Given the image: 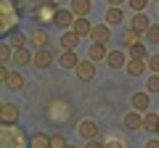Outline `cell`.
<instances>
[{"mask_svg": "<svg viewBox=\"0 0 159 148\" xmlns=\"http://www.w3.org/2000/svg\"><path fill=\"white\" fill-rule=\"evenodd\" d=\"M21 13H19V0H0V32L3 37H8L11 32H16Z\"/></svg>", "mask_w": 159, "mask_h": 148, "instance_id": "1", "label": "cell"}, {"mask_svg": "<svg viewBox=\"0 0 159 148\" xmlns=\"http://www.w3.org/2000/svg\"><path fill=\"white\" fill-rule=\"evenodd\" d=\"M29 137L21 127L16 124H3L0 127V146L3 148H29Z\"/></svg>", "mask_w": 159, "mask_h": 148, "instance_id": "2", "label": "cell"}, {"mask_svg": "<svg viewBox=\"0 0 159 148\" xmlns=\"http://www.w3.org/2000/svg\"><path fill=\"white\" fill-rule=\"evenodd\" d=\"M61 11L58 8L56 0H45V3H40V6L32 8V21H37L40 27H48V24L56 21V13Z\"/></svg>", "mask_w": 159, "mask_h": 148, "instance_id": "3", "label": "cell"}, {"mask_svg": "<svg viewBox=\"0 0 159 148\" xmlns=\"http://www.w3.org/2000/svg\"><path fill=\"white\" fill-rule=\"evenodd\" d=\"M130 106H133V111H141V114H146L148 106H151V93H148V90H138V93H133V95H130Z\"/></svg>", "mask_w": 159, "mask_h": 148, "instance_id": "4", "label": "cell"}, {"mask_svg": "<svg viewBox=\"0 0 159 148\" xmlns=\"http://www.w3.org/2000/svg\"><path fill=\"white\" fill-rule=\"evenodd\" d=\"M77 132L85 137V140H98V135H101V127H98L96 119H82V122H80V127H77Z\"/></svg>", "mask_w": 159, "mask_h": 148, "instance_id": "5", "label": "cell"}, {"mask_svg": "<svg viewBox=\"0 0 159 148\" xmlns=\"http://www.w3.org/2000/svg\"><path fill=\"white\" fill-rule=\"evenodd\" d=\"M0 122L3 124H16L19 122V106L16 103H8V101L0 103Z\"/></svg>", "mask_w": 159, "mask_h": 148, "instance_id": "6", "label": "cell"}, {"mask_svg": "<svg viewBox=\"0 0 159 148\" xmlns=\"http://www.w3.org/2000/svg\"><path fill=\"white\" fill-rule=\"evenodd\" d=\"M74 74H77V80H80V82H90V80H96V61H90V58L80 61V66L74 69Z\"/></svg>", "mask_w": 159, "mask_h": 148, "instance_id": "7", "label": "cell"}, {"mask_svg": "<svg viewBox=\"0 0 159 148\" xmlns=\"http://www.w3.org/2000/svg\"><path fill=\"white\" fill-rule=\"evenodd\" d=\"M27 37H29V42H32L34 50H43V48H48V42H51V34H48V29H43V27L32 29Z\"/></svg>", "mask_w": 159, "mask_h": 148, "instance_id": "8", "label": "cell"}, {"mask_svg": "<svg viewBox=\"0 0 159 148\" xmlns=\"http://www.w3.org/2000/svg\"><path fill=\"white\" fill-rule=\"evenodd\" d=\"M90 42H111V27L106 21L103 24H93V32H90Z\"/></svg>", "mask_w": 159, "mask_h": 148, "instance_id": "9", "label": "cell"}, {"mask_svg": "<svg viewBox=\"0 0 159 148\" xmlns=\"http://www.w3.org/2000/svg\"><path fill=\"white\" fill-rule=\"evenodd\" d=\"M122 127L130 130V132L143 130V114H141V111H127V114L122 116Z\"/></svg>", "mask_w": 159, "mask_h": 148, "instance_id": "10", "label": "cell"}, {"mask_svg": "<svg viewBox=\"0 0 159 148\" xmlns=\"http://www.w3.org/2000/svg\"><path fill=\"white\" fill-rule=\"evenodd\" d=\"M74 19H77V16L72 13V8H66V11L61 8V11L56 13V21H53V24H56L58 29H64V32H69V29L74 27Z\"/></svg>", "mask_w": 159, "mask_h": 148, "instance_id": "11", "label": "cell"}, {"mask_svg": "<svg viewBox=\"0 0 159 148\" xmlns=\"http://www.w3.org/2000/svg\"><path fill=\"white\" fill-rule=\"evenodd\" d=\"M127 61H130V53H125V50H109V56H106V63L111 69L127 66Z\"/></svg>", "mask_w": 159, "mask_h": 148, "instance_id": "12", "label": "cell"}, {"mask_svg": "<svg viewBox=\"0 0 159 148\" xmlns=\"http://www.w3.org/2000/svg\"><path fill=\"white\" fill-rule=\"evenodd\" d=\"M56 63H58V66H64V69H77L80 66L77 50H61V53H58V58H56Z\"/></svg>", "mask_w": 159, "mask_h": 148, "instance_id": "13", "label": "cell"}, {"mask_svg": "<svg viewBox=\"0 0 159 148\" xmlns=\"http://www.w3.org/2000/svg\"><path fill=\"white\" fill-rule=\"evenodd\" d=\"M80 40H82V37H80L74 29H69V32H64V34H61V40H58V42H61V50H77Z\"/></svg>", "mask_w": 159, "mask_h": 148, "instance_id": "14", "label": "cell"}, {"mask_svg": "<svg viewBox=\"0 0 159 148\" xmlns=\"http://www.w3.org/2000/svg\"><path fill=\"white\" fill-rule=\"evenodd\" d=\"M106 56H109V50L103 42H90L88 45V58L90 61H106Z\"/></svg>", "mask_w": 159, "mask_h": 148, "instance_id": "15", "label": "cell"}, {"mask_svg": "<svg viewBox=\"0 0 159 148\" xmlns=\"http://www.w3.org/2000/svg\"><path fill=\"white\" fill-rule=\"evenodd\" d=\"M151 24H154V21L146 16V13H133V19H130V27H133V29H138L141 34H146Z\"/></svg>", "mask_w": 159, "mask_h": 148, "instance_id": "16", "label": "cell"}, {"mask_svg": "<svg viewBox=\"0 0 159 148\" xmlns=\"http://www.w3.org/2000/svg\"><path fill=\"white\" fill-rule=\"evenodd\" d=\"M74 32L80 34V37H90V32H93V24H90V19L88 16H77L74 19Z\"/></svg>", "mask_w": 159, "mask_h": 148, "instance_id": "17", "label": "cell"}, {"mask_svg": "<svg viewBox=\"0 0 159 148\" xmlns=\"http://www.w3.org/2000/svg\"><path fill=\"white\" fill-rule=\"evenodd\" d=\"M34 66H37V69H48V66H53V53L48 50V48H43V50H34Z\"/></svg>", "mask_w": 159, "mask_h": 148, "instance_id": "18", "label": "cell"}, {"mask_svg": "<svg viewBox=\"0 0 159 148\" xmlns=\"http://www.w3.org/2000/svg\"><path fill=\"white\" fill-rule=\"evenodd\" d=\"M29 148H51V135L43 130L32 132V137H29Z\"/></svg>", "mask_w": 159, "mask_h": 148, "instance_id": "19", "label": "cell"}, {"mask_svg": "<svg viewBox=\"0 0 159 148\" xmlns=\"http://www.w3.org/2000/svg\"><path fill=\"white\" fill-rule=\"evenodd\" d=\"M146 69H148V63L143 61V58H130V61H127V66H125V72L130 74V77H141Z\"/></svg>", "mask_w": 159, "mask_h": 148, "instance_id": "20", "label": "cell"}, {"mask_svg": "<svg viewBox=\"0 0 159 148\" xmlns=\"http://www.w3.org/2000/svg\"><path fill=\"white\" fill-rule=\"evenodd\" d=\"M69 8H72L74 16H88V13H90V8H93V0H72V3H69Z\"/></svg>", "mask_w": 159, "mask_h": 148, "instance_id": "21", "label": "cell"}, {"mask_svg": "<svg viewBox=\"0 0 159 148\" xmlns=\"http://www.w3.org/2000/svg\"><path fill=\"white\" fill-rule=\"evenodd\" d=\"M143 130L146 132H159V111H146L143 114Z\"/></svg>", "mask_w": 159, "mask_h": 148, "instance_id": "22", "label": "cell"}, {"mask_svg": "<svg viewBox=\"0 0 159 148\" xmlns=\"http://www.w3.org/2000/svg\"><path fill=\"white\" fill-rule=\"evenodd\" d=\"M3 40H6L8 45L13 48V50H19V48H27L29 37H27V34H21V32H11V34H8V37H3Z\"/></svg>", "mask_w": 159, "mask_h": 148, "instance_id": "23", "label": "cell"}, {"mask_svg": "<svg viewBox=\"0 0 159 148\" xmlns=\"http://www.w3.org/2000/svg\"><path fill=\"white\" fill-rule=\"evenodd\" d=\"M13 63H19V66H32L34 56L27 50V48H19V50H13Z\"/></svg>", "mask_w": 159, "mask_h": 148, "instance_id": "24", "label": "cell"}, {"mask_svg": "<svg viewBox=\"0 0 159 148\" xmlns=\"http://www.w3.org/2000/svg\"><path fill=\"white\" fill-rule=\"evenodd\" d=\"M103 21H106L109 27H119V24L125 21V13H122V8H109L106 16H103Z\"/></svg>", "mask_w": 159, "mask_h": 148, "instance_id": "25", "label": "cell"}, {"mask_svg": "<svg viewBox=\"0 0 159 148\" xmlns=\"http://www.w3.org/2000/svg\"><path fill=\"white\" fill-rule=\"evenodd\" d=\"M138 42H141V32H138V29H125V32H122V45L125 48H133V45H138Z\"/></svg>", "mask_w": 159, "mask_h": 148, "instance_id": "26", "label": "cell"}, {"mask_svg": "<svg viewBox=\"0 0 159 148\" xmlns=\"http://www.w3.org/2000/svg\"><path fill=\"white\" fill-rule=\"evenodd\" d=\"M6 87H11V90H21V87H24V74L21 72H11V74H8Z\"/></svg>", "mask_w": 159, "mask_h": 148, "instance_id": "27", "label": "cell"}, {"mask_svg": "<svg viewBox=\"0 0 159 148\" xmlns=\"http://www.w3.org/2000/svg\"><path fill=\"white\" fill-rule=\"evenodd\" d=\"M127 53H130V58H143V61H148V56H151V53L146 50V42H138V45L127 48Z\"/></svg>", "mask_w": 159, "mask_h": 148, "instance_id": "28", "label": "cell"}, {"mask_svg": "<svg viewBox=\"0 0 159 148\" xmlns=\"http://www.w3.org/2000/svg\"><path fill=\"white\" fill-rule=\"evenodd\" d=\"M66 146H69L66 135H61V132H53L51 135V148H66Z\"/></svg>", "mask_w": 159, "mask_h": 148, "instance_id": "29", "label": "cell"}, {"mask_svg": "<svg viewBox=\"0 0 159 148\" xmlns=\"http://www.w3.org/2000/svg\"><path fill=\"white\" fill-rule=\"evenodd\" d=\"M11 53H13V48L3 40V42H0V63H8V61H11Z\"/></svg>", "mask_w": 159, "mask_h": 148, "instance_id": "30", "label": "cell"}, {"mask_svg": "<svg viewBox=\"0 0 159 148\" xmlns=\"http://www.w3.org/2000/svg\"><path fill=\"white\" fill-rule=\"evenodd\" d=\"M146 42H159V24H157V21L148 27V32H146Z\"/></svg>", "mask_w": 159, "mask_h": 148, "instance_id": "31", "label": "cell"}, {"mask_svg": "<svg viewBox=\"0 0 159 148\" xmlns=\"http://www.w3.org/2000/svg\"><path fill=\"white\" fill-rule=\"evenodd\" d=\"M127 6L133 8V13H143L148 6V0H127Z\"/></svg>", "mask_w": 159, "mask_h": 148, "instance_id": "32", "label": "cell"}, {"mask_svg": "<svg viewBox=\"0 0 159 148\" xmlns=\"http://www.w3.org/2000/svg\"><path fill=\"white\" fill-rule=\"evenodd\" d=\"M146 90L151 93H159V74H151V77H148V82H146Z\"/></svg>", "mask_w": 159, "mask_h": 148, "instance_id": "33", "label": "cell"}, {"mask_svg": "<svg viewBox=\"0 0 159 148\" xmlns=\"http://www.w3.org/2000/svg\"><path fill=\"white\" fill-rule=\"evenodd\" d=\"M148 69H151L154 74H159V53H151V56H148Z\"/></svg>", "mask_w": 159, "mask_h": 148, "instance_id": "34", "label": "cell"}, {"mask_svg": "<svg viewBox=\"0 0 159 148\" xmlns=\"http://www.w3.org/2000/svg\"><path fill=\"white\" fill-rule=\"evenodd\" d=\"M103 146L106 148H125V140L122 137H109V140H103Z\"/></svg>", "mask_w": 159, "mask_h": 148, "instance_id": "35", "label": "cell"}, {"mask_svg": "<svg viewBox=\"0 0 159 148\" xmlns=\"http://www.w3.org/2000/svg\"><path fill=\"white\" fill-rule=\"evenodd\" d=\"M85 148H106V146H103V140H88Z\"/></svg>", "mask_w": 159, "mask_h": 148, "instance_id": "36", "label": "cell"}, {"mask_svg": "<svg viewBox=\"0 0 159 148\" xmlns=\"http://www.w3.org/2000/svg\"><path fill=\"white\" fill-rule=\"evenodd\" d=\"M143 148H159V137H151V140H148Z\"/></svg>", "mask_w": 159, "mask_h": 148, "instance_id": "37", "label": "cell"}, {"mask_svg": "<svg viewBox=\"0 0 159 148\" xmlns=\"http://www.w3.org/2000/svg\"><path fill=\"white\" fill-rule=\"evenodd\" d=\"M106 3H109V8H119L122 3H127V0H106Z\"/></svg>", "mask_w": 159, "mask_h": 148, "instance_id": "38", "label": "cell"}, {"mask_svg": "<svg viewBox=\"0 0 159 148\" xmlns=\"http://www.w3.org/2000/svg\"><path fill=\"white\" fill-rule=\"evenodd\" d=\"M27 3H32V8H34V6H40V3H45V0H27Z\"/></svg>", "mask_w": 159, "mask_h": 148, "instance_id": "39", "label": "cell"}, {"mask_svg": "<svg viewBox=\"0 0 159 148\" xmlns=\"http://www.w3.org/2000/svg\"><path fill=\"white\" fill-rule=\"evenodd\" d=\"M66 148H77V146H72V143H69V146H66Z\"/></svg>", "mask_w": 159, "mask_h": 148, "instance_id": "40", "label": "cell"}, {"mask_svg": "<svg viewBox=\"0 0 159 148\" xmlns=\"http://www.w3.org/2000/svg\"><path fill=\"white\" fill-rule=\"evenodd\" d=\"M157 6H159V0H157Z\"/></svg>", "mask_w": 159, "mask_h": 148, "instance_id": "41", "label": "cell"}, {"mask_svg": "<svg viewBox=\"0 0 159 148\" xmlns=\"http://www.w3.org/2000/svg\"><path fill=\"white\" fill-rule=\"evenodd\" d=\"M157 135H159V132H157Z\"/></svg>", "mask_w": 159, "mask_h": 148, "instance_id": "42", "label": "cell"}]
</instances>
